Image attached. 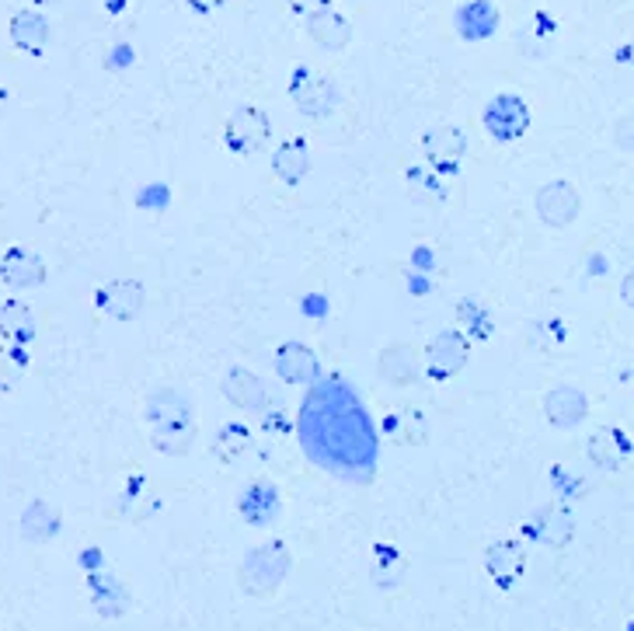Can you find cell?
Segmentation results:
<instances>
[{
	"mask_svg": "<svg viewBox=\"0 0 634 631\" xmlns=\"http://www.w3.org/2000/svg\"><path fill=\"white\" fill-rule=\"evenodd\" d=\"M297 436L311 464L329 475L370 485L377 472V425L356 388L342 377H318L297 416Z\"/></svg>",
	"mask_w": 634,
	"mask_h": 631,
	"instance_id": "obj_1",
	"label": "cell"
},
{
	"mask_svg": "<svg viewBox=\"0 0 634 631\" xmlns=\"http://www.w3.org/2000/svg\"><path fill=\"white\" fill-rule=\"evenodd\" d=\"M143 422L151 430L154 451L168 457H186L196 443V412L192 401L175 388H154L143 401Z\"/></svg>",
	"mask_w": 634,
	"mask_h": 631,
	"instance_id": "obj_2",
	"label": "cell"
},
{
	"mask_svg": "<svg viewBox=\"0 0 634 631\" xmlns=\"http://www.w3.org/2000/svg\"><path fill=\"white\" fill-rule=\"evenodd\" d=\"M290 565H293L290 547H286V541L272 538V541L252 547V552L241 558L237 583L248 597H272L286 583V576H290Z\"/></svg>",
	"mask_w": 634,
	"mask_h": 631,
	"instance_id": "obj_3",
	"label": "cell"
},
{
	"mask_svg": "<svg viewBox=\"0 0 634 631\" xmlns=\"http://www.w3.org/2000/svg\"><path fill=\"white\" fill-rule=\"evenodd\" d=\"M290 95L300 115L307 119H332L342 106V88L329 74H318L311 67H297L290 77Z\"/></svg>",
	"mask_w": 634,
	"mask_h": 631,
	"instance_id": "obj_4",
	"label": "cell"
},
{
	"mask_svg": "<svg viewBox=\"0 0 634 631\" xmlns=\"http://www.w3.org/2000/svg\"><path fill=\"white\" fill-rule=\"evenodd\" d=\"M269 133H272L269 112L258 109V106H241L227 119L223 144H227V151H234L237 157H252V154L265 151V144H269Z\"/></svg>",
	"mask_w": 634,
	"mask_h": 631,
	"instance_id": "obj_5",
	"label": "cell"
},
{
	"mask_svg": "<svg viewBox=\"0 0 634 631\" xmlns=\"http://www.w3.org/2000/svg\"><path fill=\"white\" fill-rule=\"evenodd\" d=\"M481 122L492 140H499V144H513V140L526 136V130H530V109L520 95L502 91L485 106Z\"/></svg>",
	"mask_w": 634,
	"mask_h": 631,
	"instance_id": "obj_6",
	"label": "cell"
},
{
	"mask_svg": "<svg viewBox=\"0 0 634 631\" xmlns=\"http://www.w3.org/2000/svg\"><path fill=\"white\" fill-rule=\"evenodd\" d=\"M470 359V342L457 329H443L425 345V377L429 380H449L457 377Z\"/></svg>",
	"mask_w": 634,
	"mask_h": 631,
	"instance_id": "obj_7",
	"label": "cell"
},
{
	"mask_svg": "<svg viewBox=\"0 0 634 631\" xmlns=\"http://www.w3.org/2000/svg\"><path fill=\"white\" fill-rule=\"evenodd\" d=\"M523 534L537 544H547V547H565L571 538H576V513H571L568 502H544L526 517Z\"/></svg>",
	"mask_w": 634,
	"mask_h": 631,
	"instance_id": "obj_8",
	"label": "cell"
},
{
	"mask_svg": "<svg viewBox=\"0 0 634 631\" xmlns=\"http://www.w3.org/2000/svg\"><path fill=\"white\" fill-rule=\"evenodd\" d=\"M534 210L547 228L558 231V228H568V223H576V217L582 210V196L568 178H555V181H547V186L537 189Z\"/></svg>",
	"mask_w": 634,
	"mask_h": 631,
	"instance_id": "obj_9",
	"label": "cell"
},
{
	"mask_svg": "<svg viewBox=\"0 0 634 631\" xmlns=\"http://www.w3.org/2000/svg\"><path fill=\"white\" fill-rule=\"evenodd\" d=\"M422 151L440 178H454L467 154V133L460 126H436L422 136Z\"/></svg>",
	"mask_w": 634,
	"mask_h": 631,
	"instance_id": "obj_10",
	"label": "cell"
},
{
	"mask_svg": "<svg viewBox=\"0 0 634 631\" xmlns=\"http://www.w3.org/2000/svg\"><path fill=\"white\" fill-rule=\"evenodd\" d=\"M272 366H276L279 380L290 384V388H311L321 377V359L311 345H303V342H282L272 356Z\"/></svg>",
	"mask_w": 634,
	"mask_h": 631,
	"instance_id": "obj_11",
	"label": "cell"
},
{
	"mask_svg": "<svg viewBox=\"0 0 634 631\" xmlns=\"http://www.w3.org/2000/svg\"><path fill=\"white\" fill-rule=\"evenodd\" d=\"M143 303H147V287L133 276H119L98 290V308L105 311L112 321H133L140 318Z\"/></svg>",
	"mask_w": 634,
	"mask_h": 631,
	"instance_id": "obj_12",
	"label": "cell"
},
{
	"mask_svg": "<svg viewBox=\"0 0 634 631\" xmlns=\"http://www.w3.org/2000/svg\"><path fill=\"white\" fill-rule=\"evenodd\" d=\"M220 391L234 405V409L248 412V416H262L272 405L269 391H265V384L248 370V366H231V370L223 374Z\"/></svg>",
	"mask_w": 634,
	"mask_h": 631,
	"instance_id": "obj_13",
	"label": "cell"
},
{
	"mask_svg": "<svg viewBox=\"0 0 634 631\" xmlns=\"http://www.w3.org/2000/svg\"><path fill=\"white\" fill-rule=\"evenodd\" d=\"M377 374L383 384H391V388H412L422 377V356L415 345L391 342V345H383L377 356Z\"/></svg>",
	"mask_w": 634,
	"mask_h": 631,
	"instance_id": "obj_14",
	"label": "cell"
},
{
	"mask_svg": "<svg viewBox=\"0 0 634 631\" xmlns=\"http://www.w3.org/2000/svg\"><path fill=\"white\" fill-rule=\"evenodd\" d=\"M544 416L555 430H576L589 419V398L576 384H558L544 395Z\"/></svg>",
	"mask_w": 634,
	"mask_h": 631,
	"instance_id": "obj_15",
	"label": "cell"
},
{
	"mask_svg": "<svg viewBox=\"0 0 634 631\" xmlns=\"http://www.w3.org/2000/svg\"><path fill=\"white\" fill-rule=\"evenodd\" d=\"M0 279H4L8 290H35L46 283V262L43 255H35L32 248H8L0 258Z\"/></svg>",
	"mask_w": 634,
	"mask_h": 631,
	"instance_id": "obj_16",
	"label": "cell"
},
{
	"mask_svg": "<svg viewBox=\"0 0 634 631\" xmlns=\"http://www.w3.org/2000/svg\"><path fill=\"white\" fill-rule=\"evenodd\" d=\"M279 506H282L279 488L269 478H255L237 496V513H241V520L248 523V527H269V523H276Z\"/></svg>",
	"mask_w": 634,
	"mask_h": 631,
	"instance_id": "obj_17",
	"label": "cell"
},
{
	"mask_svg": "<svg viewBox=\"0 0 634 631\" xmlns=\"http://www.w3.org/2000/svg\"><path fill=\"white\" fill-rule=\"evenodd\" d=\"M485 573L499 589H513L526 573V552L520 541H492L485 547Z\"/></svg>",
	"mask_w": 634,
	"mask_h": 631,
	"instance_id": "obj_18",
	"label": "cell"
},
{
	"mask_svg": "<svg viewBox=\"0 0 634 631\" xmlns=\"http://www.w3.org/2000/svg\"><path fill=\"white\" fill-rule=\"evenodd\" d=\"M454 29L464 43H485L499 32V8L492 0H464L454 11Z\"/></svg>",
	"mask_w": 634,
	"mask_h": 631,
	"instance_id": "obj_19",
	"label": "cell"
},
{
	"mask_svg": "<svg viewBox=\"0 0 634 631\" xmlns=\"http://www.w3.org/2000/svg\"><path fill=\"white\" fill-rule=\"evenodd\" d=\"M586 454L600 472H621L631 457V436L621 430V425H603V430L589 436Z\"/></svg>",
	"mask_w": 634,
	"mask_h": 631,
	"instance_id": "obj_20",
	"label": "cell"
},
{
	"mask_svg": "<svg viewBox=\"0 0 634 631\" xmlns=\"http://www.w3.org/2000/svg\"><path fill=\"white\" fill-rule=\"evenodd\" d=\"M307 35L314 38V46L329 49V53H338V49H345V46L353 43V22L342 11L324 8V11L307 18Z\"/></svg>",
	"mask_w": 634,
	"mask_h": 631,
	"instance_id": "obj_21",
	"label": "cell"
},
{
	"mask_svg": "<svg viewBox=\"0 0 634 631\" xmlns=\"http://www.w3.org/2000/svg\"><path fill=\"white\" fill-rule=\"evenodd\" d=\"M49 35H53V29H49V18L43 11L29 8V11H18L11 18V43L29 56H43L49 46Z\"/></svg>",
	"mask_w": 634,
	"mask_h": 631,
	"instance_id": "obj_22",
	"label": "cell"
},
{
	"mask_svg": "<svg viewBox=\"0 0 634 631\" xmlns=\"http://www.w3.org/2000/svg\"><path fill=\"white\" fill-rule=\"evenodd\" d=\"M272 171L282 186H300L311 171V147H307L303 136H290L272 151Z\"/></svg>",
	"mask_w": 634,
	"mask_h": 631,
	"instance_id": "obj_23",
	"label": "cell"
},
{
	"mask_svg": "<svg viewBox=\"0 0 634 631\" xmlns=\"http://www.w3.org/2000/svg\"><path fill=\"white\" fill-rule=\"evenodd\" d=\"M88 589H91V604L101 618H119L122 610L130 607V597H126V586H122L109 568H101V573H88Z\"/></svg>",
	"mask_w": 634,
	"mask_h": 631,
	"instance_id": "obj_24",
	"label": "cell"
},
{
	"mask_svg": "<svg viewBox=\"0 0 634 631\" xmlns=\"http://www.w3.org/2000/svg\"><path fill=\"white\" fill-rule=\"evenodd\" d=\"M0 335H4L11 345H29L38 335V321L35 311L25 300H4L0 303Z\"/></svg>",
	"mask_w": 634,
	"mask_h": 631,
	"instance_id": "obj_25",
	"label": "cell"
},
{
	"mask_svg": "<svg viewBox=\"0 0 634 631\" xmlns=\"http://www.w3.org/2000/svg\"><path fill=\"white\" fill-rule=\"evenodd\" d=\"M383 433L401 446H422L429 436V425L419 409H401L383 419Z\"/></svg>",
	"mask_w": 634,
	"mask_h": 631,
	"instance_id": "obj_26",
	"label": "cell"
},
{
	"mask_svg": "<svg viewBox=\"0 0 634 631\" xmlns=\"http://www.w3.org/2000/svg\"><path fill=\"white\" fill-rule=\"evenodd\" d=\"M56 531H59V513L53 510L49 502L35 499L29 510L22 513V538H25V541L43 544V541H53Z\"/></svg>",
	"mask_w": 634,
	"mask_h": 631,
	"instance_id": "obj_27",
	"label": "cell"
},
{
	"mask_svg": "<svg viewBox=\"0 0 634 631\" xmlns=\"http://www.w3.org/2000/svg\"><path fill=\"white\" fill-rule=\"evenodd\" d=\"M457 324H460L457 332H464L467 342H478V339L485 342L488 335H492V329H496L492 311H488L485 303L475 300V297H464V300L457 303Z\"/></svg>",
	"mask_w": 634,
	"mask_h": 631,
	"instance_id": "obj_28",
	"label": "cell"
},
{
	"mask_svg": "<svg viewBox=\"0 0 634 631\" xmlns=\"http://www.w3.org/2000/svg\"><path fill=\"white\" fill-rule=\"evenodd\" d=\"M252 446V430L244 422H227V425H220V433L213 440V454L220 461H237L244 451Z\"/></svg>",
	"mask_w": 634,
	"mask_h": 631,
	"instance_id": "obj_29",
	"label": "cell"
},
{
	"mask_svg": "<svg viewBox=\"0 0 634 631\" xmlns=\"http://www.w3.org/2000/svg\"><path fill=\"white\" fill-rule=\"evenodd\" d=\"M374 558H377V568H374V579L380 583L383 579V573H391V576H387V579H391V583H398L401 579V555L394 552V547L391 544H377L374 547Z\"/></svg>",
	"mask_w": 634,
	"mask_h": 631,
	"instance_id": "obj_30",
	"label": "cell"
},
{
	"mask_svg": "<svg viewBox=\"0 0 634 631\" xmlns=\"http://www.w3.org/2000/svg\"><path fill=\"white\" fill-rule=\"evenodd\" d=\"M550 481H555L561 502H568V499H582V496H586V481L576 478L571 472H565V467H555V472H550Z\"/></svg>",
	"mask_w": 634,
	"mask_h": 631,
	"instance_id": "obj_31",
	"label": "cell"
},
{
	"mask_svg": "<svg viewBox=\"0 0 634 631\" xmlns=\"http://www.w3.org/2000/svg\"><path fill=\"white\" fill-rule=\"evenodd\" d=\"M258 422H262V430L265 433H272V436H282V433H290L293 430V422L286 419V412L279 409V405H269L262 416H258Z\"/></svg>",
	"mask_w": 634,
	"mask_h": 631,
	"instance_id": "obj_32",
	"label": "cell"
},
{
	"mask_svg": "<svg viewBox=\"0 0 634 631\" xmlns=\"http://www.w3.org/2000/svg\"><path fill=\"white\" fill-rule=\"evenodd\" d=\"M290 8H293V14H300V18H311V14H318V11H324V8H332V0H290Z\"/></svg>",
	"mask_w": 634,
	"mask_h": 631,
	"instance_id": "obj_33",
	"label": "cell"
},
{
	"mask_svg": "<svg viewBox=\"0 0 634 631\" xmlns=\"http://www.w3.org/2000/svg\"><path fill=\"white\" fill-rule=\"evenodd\" d=\"M189 4V11H196V14H216L220 8H227L231 0H186Z\"/></svg>",
	"mask_w": 634,
	"mask_h": 631,
	"instance_id": "obj_34",
	"label": "cell"
},
{
	"mask_svg": "<svg viewBox=\"0 0 634 631\" xmlns=\"http://www.w3.org/2000/svg\"><path fill=\"white\" fill-rule=\"evenodd\" d=\"M80 565H85V573H101V568H109L105 562H101V552H98V547H91V552L80 555Z\"/></svg>",
	"mask_w": 634,
	"mask_h": 631,
	"instance_id": "obj_35",
	"label": "cell"
},
{
	"mask_svg": "<svg viewBox=\"0 0 634 631\" xmlns=\"http://www.w3.org/2000/svg\"><path fill=\"white\" fill-rule=\"evenodd\" d=\"M101 4L109 8V14H122V11L130 8V0H101Z\"/></svg>",
	"mask_w": 634,
	"mask_h": 631,
	"instance_id": "obj_36",
	"label": "cell"
},
{
	"mask_svg": "<svg viewBox=\"0 0 634 631\" xmlns=\"http://www.w3.org/2000/svg\"><path fill=\"white\" fill-rule=\"evenodd\" d=\"M35 8H49V4H56V0H32Z\"/></svg>",
	"mask_w": 634,
	"mask_h": 631,
	"instance_id": "obj_37",
	"label": "cell"
}]
</instances>
